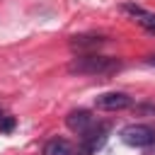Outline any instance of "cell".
<instances>
[{
	"instance_id": "6da1fadb",
	"label": "cell",
	"mask_w": 155,
	"mask_h": 155,
	"mask_svg": "<svg viewBox=\"0 0 155 155\" xmlns=\"http://www.w3.org/2000/svg\"><path fill=\"white\" fill-rule=\"evenodd\" d=\"M121 70V61L109 58V56H97V53H85L70 61L68 73L73 75H111Z\"/></svg>"
},
{
	"instance_id": "7a4b0ae2",
	"label": "cell",
	"mask_w": 155,
	"mask_h": 155,
	"mask_svg": "<svg viewBox=\"0 0 155 155\" xmlns=\"http://www.w3.org/2000/svg\"><path fill=\"white\" fill-rule=\"evenodd\" d=\"M121 140L131 148H148L155 143V128L145 124H128L121 128Z\"/></svg>"
},
{
	"instance_id": "3957f363",
	"label": "cell",
	"mask_w": 155,
	"mask_h": 155,
	"mask_svg": "<svg viewBox=\"0 0 155 155\" xmlns=\"http://www.w3.org/2000/svg\"><path fill=\"white\" fill-rule=\"evenodd\" d=\"M94 107L102 111H121L131 107V97L126 92H104L94 99Z\"/></svg>"
},
{
	"instance_id": "277c9868",
	"label": "cell",
	"mask_w": 155,
	"mask_h": 155,
	"mask_svg": "<svg viewBox=\"0 0 155 155\" xmlns=\"http://www.w3.org/2000/svg\"><path fill=\"white\" fill-rule=\"evenodd\" d=\"M107 133H109V126L107 124H99L97 128H90L87 133H82V155H92L94 150H99L104 143H107Z\"/></svg>"
},
{
	"instance_id": "5b68a950",
	"label": "cell",
	"mask_w": 155,
	"mask_h": 155,
	"mask_svg": "<svg viewBox=\"0 0 155 155\" xmlns=\"http://www.w3.org/2000/svg\"><path fill=\"white\" fill-rule=\"evenodd\" d=\"M92 124H94V119H92V114H90L87 109H73V111L65 116V126H68L73 133H87V131L92 128Z\"/></svg>"
},
{
	"instance_id": "8992f818",
	"label": "cell",
	"mask_w": 155,
	"mask_h": 155,
	"mask_svg": "<svg viewBox=\"0 0 155 155\" xmlns=\"http://www.w3.org/2000/svg\"><path fill=\"white\" fill-rule=\"evenodd\" d=\"M124 12L133 15V19H136L138 24H143V27H145V29H150V31H155V15L145 12V10H143V7H138V5H124Z\"/></svg>"
},
{
	"instance_id": "52a82bcc",
	"label": "cell",
	"mask_w": 155,
	"mask_h": 155,
	"mask_svg": "<svg viewBox=\"0 0 155 155\" xmlns=\"http://www.w3.org/2000/svg\"><path fill=\"white\" fill-rule=\"evenodd\" d=\"M104 44V36H97V34H82V36H73L70 46L75 51H87V48H99Z\"/></svg>"
},
{
	"instance_id": "ba28073f",
	"label": "cell",
	"mask_w": 155,
	"mask_h": 155,
	"mask_svg": "<svg viewBox=\"0 0 155 155\" xmlns=\"http://www.w3.org/2000/svg\"><path fill=\"white\" fill-rule=\"evenodd\" d=\"M44 155H73V145L65 138H51L44 145Z\"/></svg>"
},
{
	"instance_id": "9c48e42d",
	"label": "cell",
	"mask_w": 155,
	"mask_h": 155,
	"mask_svg": "<svg viewBox=\"0 0 155 155\" xmlns=\"http://www.w3.org/2000/svg\"><path fill=\"white\" fill-rule=\"evenodd\" d=\"M15 128V119L12 116H7V114H2V121H0V133H10Z\"/></svg>"
},
{
	"instance_id": "30bf717a",
	"label": "cell",
	"mask_w": 155,
	"mask_h": 155,
	"mask_svg": "<svg viewBox=\"0 0 155 155\" xmlns=\"http://www.w3.org/2000/svg\"><path fill=\"white\" fill-rule=\"evenodd\" d=\"M145 63H148V65H153V68H155V53H153V56H148V58H145Z\"/></svg>"
},
{
	"instance_id": "8fae6325",
	"label": "cell",
	"mask_w": 155,
	"mask_h": 155,
	"mask_svg": "<svg viewBox=\"0 0 155 155\" xmlns=\"http://www.w3.org/2000/svg\"><path fill=\"white\" fill-rule=\"evenodd\" d=\"M0 121H2V114H0Z\"/></svg>"
}]
</instances>
